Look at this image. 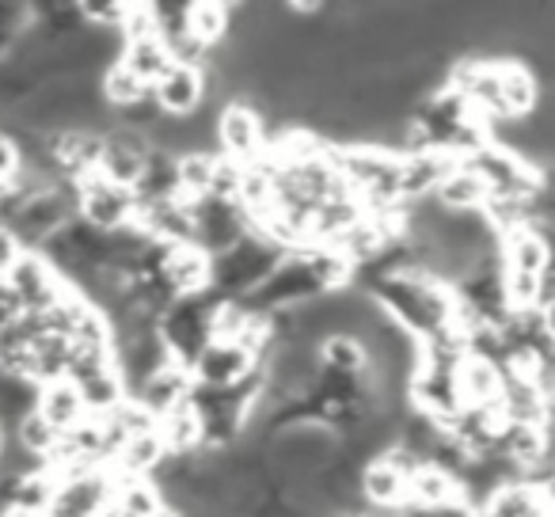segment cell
I'll return each mask as SVG.
<instances>
[{"label": "cell", "mask_w": 555, "mask_h": 517, "mask_svg": "<svg viewBox=\"0 0 555 517\" xmlns=\"http://www.w3.org/2000/svg\"><path fill=\"white\" fill-rule=\"evenodd\" d=\"M278 259H282V251L274 244L247 232L240 244L209 259V294L221 301H244L251 289L262 286V279L274 271Z\"/></svg>", "instance_id": "6da1fadb"}, {"label": "cell", "mask_w": 555, "mask_h": 517, "mask_svg": "<svg viewBox=\"0 0 555 517\" xmlns=\"http://www.w3.org/2000/svg\"><path fill=\"white\" fill-rule=\"evenodd\" d=\"M217 301L206 289V294H194V297H179L171 301L168 309L156 316V335H160L164 350L176 365L191 370L194 358L206 350V342H214V312Z\"/></svg>", "instance_id": "7a4b0ae2"}, {"label": "cell", "mask_w": 555, "mask_h": 517, "mask_svg": "<svg viewBox=\"0 0 555 517\" xmlns=\"http://www.w3.org/2000/svg\"><path fill=\"white\" fill-rule=\"evenodd\" d=\"M214 141H217V156L247 168V164H255L259 156H267V148H270L267 118L247 100H232L217 111Z\"/></svg>", "instance_id": "3957f363"}, {"label": "cell", "mask_w": 555, "mask_h": 517, "mask_svg": "<svg viewBox=\"0 0 555 517\" xmlns=\"http://www.w3.org/2000/svg\"><path fill=\"white\" fill-rule=\"evenodd\" d=\"M191 206V247H198L202 255H221L229 251L232 244L247 236V217L240 209V202L217 198V194H206L198 202H186Z\"/></svg>", "instance_id": "277c9868"}, {"label": "cell", "mask_w": 555, "mask_h": 517, "mask_svg": "<svg viewBox=\"0 0 555 517\" xmlns=\"http://www.w3.org/2000/svg\"><path fill=\"white\" fill-rule=\"evenodd\" d=\"M73 202H77L80 221L92 224V229H100V232L126 229V224H133V214H138L133 191L107 183V179H100L95 171L73 183Z\"/></svg>", "instance_id": "5b68a950"}, {"label": "cell", "mask_w": 555, "mask_h": 517, "mask_svg": "<svg viewBox=\"0 0 555 517\" xmlns=\"http://www.w3.org/2000/svg\"><path fill=\"white\" fill-rule=\"evenodd\" d=\"M4 286L16 294V301L24 305L27 316H42V312H50L65 297V289H69L39 251L20 255L16 267L4 274Z\"/></svg>", "instance_id": "8992f818"}, {"label": "cell", "mask_w": 555, "mask_h": 517, "mask_svg": "<svg viewBox=\"0 0 555 517\" xmlns=\"http://www.w3.org/2000/svg\"><path fill=\"white\" fill-rule=\"evenodd\" d=\"M259 365H262V358L251 354V350H244L240 342L214 339V342H206V350L194 358V365L186 373H191L194 388L221 392V388H232V385H240V380L251 377V373H259Z\"/></svg>", "instance_id": "52a82bcc"}, {"label": "cell", "mask_w": 555, "mask_h": 517, "mask_svg": "<svg viewBox=\"0 0 555 517\" xmlns=\"http://www.w3.org/2000/svg\"><path fill=\"white\" fill-rule=\"evenodd\" d=\"M149 141L145 133L138 130H126V126H115L100 138V156H95V176L107 179L115 186H126L133 191L145 171V160H149Z\"/></svg>", "instance_id": "ba28073f"}, {"label": "cell", "mask_w": 555, "mask_h": 517, "mask_svg": "<svg viewBox=\"0 0 555 517\" xmlns=\"http://www.w3.org/2000/svg\"><path fill=\"white\" fill-rule=\"evenodd\" d=\"M499 267L502 274L540 282L552 274V247H547L544 224H517L499 236Z\"/></svg>", "instance_id": "9c48e42d"}, {"label": "cell", "mask_w": 555, "mask_h": 517, "mask_svg": "<svg viewBox=\"0 0 555 517\" xmlns=\"http://www.w3.org/2000/svg\"><path fill=\"white\" fill-rule=\"evenodd\" d=\"M156 111L168 118H191L206 103V69L171 62L149 88Z\"/></svg>", "instance_id": "30bf717a"}, {"label": "cell", "mask_w": 555, "mask_h": 517, "mask_svg": "<svg viewBox=\"0 0 555 517\" xmlns=\"http://www.w3.org/2000/svg\"><path fill=\"white\" fill-rule=\"evenodd\" d=\"M476 517H552L547 479H506L476 506Z\"/></svg>", "instance_id": "8fae6325"}, {"label": "cell", "mask_w": 555, "mask_h": 517, "mask_svg": "<svg viewBox=\"0 0 555 517\" xmlns=\"http://www.w3.org/2000/svg\"><path fill=\"white\" fill-rule=\"evenodd\" d=\"M191 392H194L191 373H186L183 365H164V370H156L149 380H141L138 392H133L130 400L160 423L164 415L183 408V403L191 400Z\"/></svg>", "instance_id": "7c38bea8"}, {"label": "cell", "mask_w": 555, "mask_h": 517, "mask_svg": "<svg viewBox=\"0 0 555 517\" xmlns=\"http://www.w3.org/2000/svg\"><path fill=\"white\" fill-rule=\"evenodd\" d=\"M35 415H39L42 423L57 434V438H65V434H73L77 426H85L88 418H92L85 408V400H80L77 385H69V380H50V385H39Z\"/></svg>", "instance_id": "4fadbf2b"}, {"label": "cell", "mask_w": 555, "mask_h": 517, "mask_svg": "<svg viewBox=\"0 0 555 517\" xmlns=\"http://www.w3.org/2000/svg\"><path fill=\"white\" fill-rule=\"evenodd\" d=\"M502 377H506V373H502L494 362H487V358H479V354H464V362L456 365V388H461L464 408L499 411Z\"/></svg>", "instance_id": "5bb4252c"}, {"label": "cell", "mask_w": 555, "mask_h": 517, "mask_svg": "<svg viewBox=\"0 0 555 517\" xmlns=\"http://www.w3.org/2000/svg\"><path fill=\"white\" fill-rule=\"evenodd\" d=\"M430 198L438 202L441 209H449V214H483L487 186L479 183V176L468 164H453V168L438 179Z\"/></svg>", "instance_id": "9a60e30c"}, {"label": "cell", "mask_w": 555, "mask_h": 517, "mask_svg": "<svg viewBox=\"0 0 555 517\" xmlns=\"http://www.w3.org/2000/svg\"><path fill=\"white\" fill-rule=\"evenodd\" d=\"M461 499V483L434 464H415L408 476V506H446Z\"/></svg>", "instance_id": "2e32d148"}, {"label": "cell", "mask_w": 555, "mask_h": 517, "mask_svg": "<svg viewBox=\"0 0 555 517\" xmlns=\"http://www.w3.org/2000/svg\"><path fill=\"white\" fill-rule=\"evenodd\" d=\"M229 27H232V9H229V4H206V0H198V4H186V35H191L202 50H209V54H214V50L224 42Z\"/></svg>", "instance_id": "e0dca14e"}, {"label": "cell", "mask_w": 555, "mask_h": 517, "mask_svg": "<svg viewBox=\"0 0 555 517\" xmlns=\"http://www.w3.org/2000/svg\"><path fill=\"white\" fill-rule=\"evenodd\" d=\"M118 62H122L126 69L141 80V85L153 88V80L171 65V54H168V47H164V42L153 35V39L122 42V54H118Z\"/></svg>", "instance_id": "ac0fdd59"}, {"label": "cell", "mask_w": 555, "mask_h": 517, "mask_svg": "<svg viewBox=\"0 0 555 517\" xmlns=\"http://www.w3.org/2000/svg\"><path fill=\"white\" fill-rule=\"evenodd\" d=\"M145 95H149V88L141 85L122 62L107 65V69L100 73V100L107 111H122V107H130V103L145 100Z\"/></svg>", "instance_id": "d6986e66"}, {"label": "cell", "mask_w": 555, "mask_h": 517, "mask_svg": "<svg viewBox=\"0 0 555 517\" xmlns=\"http://www.w3.org/2000/svg\"><path fill=\"white\" fill-rule=\"evenodd\" d=\"M317 354H320V365H324V370H335V373H365L370 370L362 342L350 339V335H327V339L317 347Z\"/></svg>", "instance_id": "ffe728a7"}, {"label": "cell", "mask_w": 555, "mask_h": 517, "mask_svg": "<svg viewBox=\"0 0 555 517\" xmlns=\"http://www.w3.org/2000/svg\"><path fill=\"white\" fill-rule=\"evenodd\" d=\"M24 171V153H20V141L12 138V130L0 126V191L12 186Z\"/></svg>", "instance_id": "44dd1931"}, {"label": "cell", "mask_w": 555, "mask_h": 517, "mask_svg": "<svg viewBox=\"0 0 555 517\" xmlns=\"http://www.w3.org/2000/svg\"><path fill=\"white\" fill-rule=\"evenodd\" d=\"M396 517H476V509L464 499L446 502V506H403Z\"/></svg>", "instance_id": "7402d4cb"}, {"label": "cell", "mask_w": 555, "mask_h": 517, "mask_svg": "<svg viewBox=\"0 0 555 517\" xmlns=\"http://www.w3.org/2000/svg\"><path fill=\"white\" fill-rule=\"evenodd\" d=\"M20 255H24V244L12 236V229H4V224H0V282H4V274L16 267Z\"/></svg>", "instance_id": "603a6c76"}, {"label": "cell", "mask_w": 555, "mask_h": 517, "mask_svg": "<svg viewBox=\"0 0 555 517\" xmlns=\"http://www.w3.org/2000/svg\"><path fill=\"white\" fill-rule=\"evenodd\" d=\"M27 312H24V305L16 301V294H12L4 282H0V327H12V324H20Z\"/></svg>", "instance_id": "cb8c5ba5"}, {"label": "cell", "mask_w": 555, "mask_h": 517, "mask_svg": "<svg viewBox=\"0 0 555 517\" xmlns=\"http://www.w3.org/2000/svg\"><path fill=\"white\" fill-rule=\"evenodd\" d=\"M153 517H183V514H179V509H171V506H160Z\"/></svg>", "instance_id": "d4e9b609"}, {"label": "cell", "mask_w": 555, "mask_h": 517, "mask_svg": "<svg viewBox=\"0 0 555 517\" xmlns=\"http://www.w3.org/2000/svg\"><path fill=\"white\" fill-rule=\"evenodd\" d=\"M358 517H370V514H358Z\"/></svg>", "instance_id": "484cf974"}, {"label": "cell", "mask_w": 555, "mask_h": 517, "mask_svg": "<svg viewBox=\"0 0 555 517\" xmlns=\"http://www.w3.org/2000/svg\"><path fill=\"white\" fill-rule=\"evenodd\" d=\"M0 434H4V430H0Z\"/></svg>", "instance_id": "4316f807"}]
</instances>
